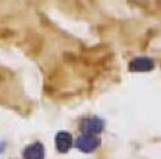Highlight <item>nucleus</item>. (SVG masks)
<instances>
[{
    "mask_svg": "<svg viewBox=\"0 0 161 159\" xmlns=\"http://www.w3.org/2000/svg\"><path fill=\"white\" fill-rule=\"evenodd\" d=\"M153 68H154L153 59L147 57H137L135 59H132L129 64V69L133 72H147V71H152Z\"/></svg>",
    "mask_w": 161,
    "mask_h": 159,
    "instance_id": "obj_3",
    "label": "nucleus"
},
{
    "mask_svg": "<svg viewBox=\"0 0 161 159\" xmlns=\"http://www.w3.org/2000/svg\"><path fill=\"white\" fill-rule=\"evenodd\" d=\"M103 127H104V122L99 118H92V119H85L80 123V129L83 133L88 134H99L102 133Z\"/></svg>",
    "mask_w": 161,
    "mask_h": 159,
    "instance_id": "obj_2",
    "label": "nucleus"
},
{
    "mask_svg": "<svg viewBox=\"0 0 161 159\" xmlns=\"http://www.w3.org/2000/svg\"><path fill=\"white\" fill-rule=\"evenodd\" d=\"M99 145H100V140L99 137H96V134L83 133L75 141V147L82 152H93Z\"/></svg>",
    "mask_w": 161,
    "mask_h": 159,
    "instance_id": "obj_1",
    "label": "nucleus"
},
{
    "mask_svg": "<svg viewBox=\"0 0 161 159\" xmlns=\"http://www.w3.org/2000/svg\"><path fill=\"white\" fill-rule=\"evenodd\" d=\"M56 145H57V150L61 152V154L68 152L72 147L71 134L67 133V131H60V133L56 136Z\"/></svg>",
    "mask_w": 161,
    "mask_h": 159,
    "instance_id": "obj_5",
    "label": "nucleus"
},
{
    "mask_svg": "<svg viewBox=\"0 0 161 159\" xmlns=\"http://www.w3.org/2000/svg\"><path fill=\"white\" fill-rule=\"evenodd\" d=\"M24 159H45V147L40 142H33L24 150Z\"/></svg>",
    "mask_w": 161,
    "mask_h": 159,
    "instance_id": "obj_4",
    "label": "nucleus"
}]
</instances>
